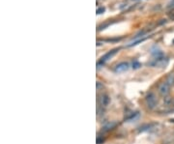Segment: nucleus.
<instances>
[{"instance_id": "obj_4", "label": "nucleus", "mask_w": 174, "mask_h": 144, "mask_svg": "<svg viewBox=\"0 0 174 144\" xmlns=\"http://www.w3.org/2000/svg\"><path fill=\"white\" fill-rule=\"evenodd\" d=\"M129 63L127 62H122L120 64H118L117 66L115 67V72L116 73H123V72H126L128 71L129 69Z\"/></svg>"}, {"instance_id": "obj_8", "label": "nucleus", "mask_w": 174, "mask_h": 144, "mask_svg": "<svg viewBox=\"0 0 174 144\" xmlns=\"http://www.w3.org/2000/svg\"><path fill=\"white\" fill-rule=\"evenodd\" d=\"M115 126H116V123H115V122L108 123L106 126H104V130H106V131H108V130H111V129H113Z\"/></svg>"}, {"instance_id": "obj_2", "label": "nucleus", "mask_w": 174, "mask_h": 144, "mask_svg": "<svg viewBox=\"0 0 174 144\" xmlns=\"http://www.w3.org/2000/svg\"><path fill=\"white\" fill-rule=\"evenodd\" d=\"M158 91L161 96L162 97H166L170 92V85L168 84L166 81H164L162 82L161 84L159 85V88H158Z\"/></svg>"}, {"instance_id": "obj_6", "label": "nucleus", "mask_w": 174, "mask_h": 144, "mask_svg": "<svg viewBox=\"0 0 174 144\" xmlns=\"http://www.w3.org/2000/svg\"><path fill=\"white\" fill-rule=\"evenodd\" d=\"M109 102H110V98L107 95H102V97L100 98V103L102 106H107Z\"/></svg>"}, {"instance_id": "obj_1", "label": "nucleus", "mask_w": 174, "mask_h": 144, "mask_svg": "<svg viewBox=\"0 0 174 144\" xmlns=\"http://www.w3.org/2000/svg\"><path fill=\"white\" fill-rule=\"evenodd\" d=\"M145 103H146L147 107L149 109H154L157 106V103H158V100H157V97L155 93L153 92H150L146 95L145 97Z\"/></svg>"}, {"instance_id": "obj_10", "label": "nucleus", "mask_w": 174, "mask_h": 144, "mask_svg": "<svg viewBox=\"0 0 174 144\" xmlns=\"http://www.w3.org/2000/svg\"><path fill=\"white\" fill-rule=\"evenodd\" d=\"M139 67H141V64L138 61H133V69H138Z\"/></svg>"}, {"instance_id": "obj_7", "label": "nucleus", "mask_w": 174, "mask_h": 144, "mask_svg": "<svg viewBox=\"0 0 174 144\" xmlns=\"http://www.w3.org/2000/svg\"><path fill=\"white\" fill-rule=\"evenodd\" d=\"M165 81H166L170 86H172L174 84V74H170L169 76H167V79H166V80H165Z\"/></svg>"}, {"instance_id": "obj_13", "label": "nucleus", "mask_w": 174, "mask_h": 144, "mask_svg": "<svg viewBox=\"0 0 174 144\" xmlns=\"http://www.w3.org/2000/svg\"><path fill=\"white\" fill-rule=\"evenodd\" d=\"M173 106H174V101H173Z\"/></svg>"}, {"instance_id": "obj_9", "label": "nucleus", "mask_w": 174, "mask_h": 144, "mask_svg": "<svg viewBox=\"0 0 174 144\" xmlns=\"http://www.w3.org/2000/svg\"><path fill=\"white\" fill-rule=\"evenodd\" d=\"M172 103H173V101H172V99H171L170 97L164 98V103H165V105H172Z\"/></svg>"}, {"instance_id": "obj_3", "label": "nucleus", "mask_w": 174, "mask_h": 144, "mask_svg": "<svg viewBox=\"0 0 174 144\" xmlns=\"http://www.w3.org/2000/svg\"><path fill=\"white\" fill-rule=\"evenodd\" d=\"M168 63V59L164 58V57H157L153 62L150 63L152 66H158V67H164Z\"/></svg>"}, {"instance_id": "obj_11", "label": "nucleus", "mask_w": 174, "mask_h": 144, "mask_svg": "<svg viewBox=\"0 0 174 144\" xmlns=\"http://www.w3.org/2000/svg\"><path fill=\"white\" fill-rule=\"evenodd\" d=\"M104 8H103V7L99 8V9L97 10V14H102V13H104Z\"/></svg>"}, {"instance_id": "obj_12", "label": "nucleus", "mask_w": 174, "mask_h": 144, "mask_svg": "<svg viewBox=\"0 0 174 144\" xmlns=\"http://www.w3.org/2000/svg\"><path fill=\"white\" fill-rule=\"evenodd\" d=\"M171 4H174V0H171V2H170V5Z\"/></svg>"}, {"instance_id": "obj_5", "label": "nucleus", "mask_w": 174, "mask_h": 144, "mask_svg": "<svg viewBox=\"0 0 174 144\" xmlns=\"http://www.w3.org/2000/svg\"><path fill=\"white\" fill-rule=\"evenodd\" d=\"M117 51H118V50H117V48H116V50H110L109 52H107V53L106 54V55H104L103 57H102L101 61H100V63H98V65H100L101 63H103V64H104V63L106 62V61H107V60H108V59L111 58V57H112L113 55H114V54H116V52H117Z\"/></svg>"}]
</instances>
